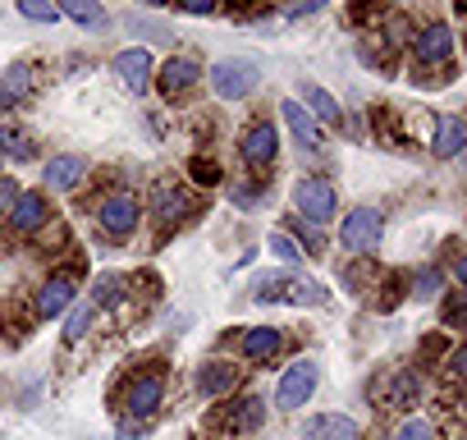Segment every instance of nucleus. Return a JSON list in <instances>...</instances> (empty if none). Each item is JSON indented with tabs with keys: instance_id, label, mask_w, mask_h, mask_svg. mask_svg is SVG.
I'll list each match as a JSON object with an SVG mask.
<instances>
[{
	"instance_id": "nucleus-37",
	"label": "nucleus",
	"mask_w": 467,
	"mask_h": 440,
	"mask_svg": "<svg viewBox=\"0 0 467 440\" xmlns=\"http://www.w3.org/2000/svg\"><path fill=\"white\" fill-rule=\"evenodd\" d=\"M462 299H467L462 289H449V299H444V326H449V330L462 321Z\"/></svg>"
},
{
	"instance_id": "nucleus-35",
	"label": "nucleus",
	"mask_w": 467,
	"mask_h": 440,
	"mask_svg": "<svg viewBox=\"0 0 467 440\" xmlns=\"http://www.w3.org/2000/svg\"><path fill=\"white\" fill-rule=\"evenodd\" d=\"M229 197H234V206H257V202L266 197V188H262V183H234Z\"/></svg>"
},
{
	"instance_id": "nucleus-11",
	"label": "nucleus",
	"mask_w": 467,
	"mask_h": 440,
	"mask_svg": "<svg viewBox=\"0 0 467 440\" xmlns=\"http://www.w3.org/2000/svg\"><path fill=\"white\" fill-rule=\"evenodd\" d=\"M115 74H119V83L129 88V92H147L151 88V79H156V65H151V51H142V47H124L119 56H115Z\"/></svg>"
},
{
	"instance_id": "nucleus-21",
	"label": "nucleus",
	"mask_w": 467,
	"mask_h": 440,
	"mask_svg": "<svg viewBox=\"0 0 467 440\" xmlns=\"http://www.w3.org/2000/svg\"><path fill=\"white\" fill-rule=\"evenodd\" d=\"M33 92V69L28 65H10L0 74V110H19Z\"/></svg>"
},
{
	"instance_id": "nucleus-25",
	"label": "nucleus",
	"mask_w": 467,
	"mask_h": 440,
	"mask_svg": "<svg viewBox=\"0 0 467 440\" xmlns=\"http://www.w3.org/2000/svg\"><path fill=\"white\" fill-rule=\"evenodd\" d=\"M124 289H129V280H124V276L101 271V276L92 280V308H119V303H124Z\"/></svg>"
},
{
	"instance_id": "nucleus-30",
	"label": "nucleus",
	"mask_w": 467,
	"mask_h": 440,
	"mask_svg": "<svg viewBox=\"0 0 467 440\" xmlns=\"http://www.w3.org/2000/svg\"><path fill=\"white\" fill-rule=\"evenodd\" d=\"M266 248H271V253H275V257H280V262H285V267H289V271H294V267H298V262H303V248H298V244H294V239H289V235H285V230H275V235H271V244H266Z\"/></svg>"
},
{
	"instance_id": "nucleus-29",
	"label": "nucleus",
	"mask_w": 467,
	"mask_h": 440,
	"mask_svg": "<svg viewBox=\"0 0 467 440\" xmlns=\"http://www.w3.org/2000/svg\"><path fill=\"white\" fill-rule=\"evenodd\" d=\"M92 303H74L69 312H65V340H83L88 335V326H92Z\"/></svg>"
},
{
	"instance_id": "nucleus-1",
	"label": "nucleus",
	"mask_w": 467,
	"mask_h": 440,
	"mask_svg": "<svg viewBox=\"0 0 467 440\" xmlns=\"http://www.w3.org/2000/svg\"><path fill=\"white\" fill-rule=\"evenodd\" d=\"M206 79H211V92L220 101H244L262 83V60H253V56H224V60H215L206 69Z\"/></svg>"
},
{
	"instance_id": "nucleus-3",
	"label": "nucleus",
	"mask_w": 467,
	"mask_h": 440,
	"mask_svg": "<svg viewBox=\"0 0 467 440\" xmlns=\"http://www.w3.org/2000/svg\"><path fill=\"white\" fill-rule=\"evenodd\" d=\"M385 239V215L376 206H353L344 220H339V244L353 253V257H367L376 253Z\"/></svg>"
},
{
	"instance_id": "nucleus-12",
	"label": "nucleus",
	"mask_w": 467,
	"mask_h": 440,
	"mask_svg": "<svg viewBox=\"0 0 467 440\" xmlns=\"http://www.w3.org/2000/svg\"><path fill=\"white\" fill-rule=\"evenodd\" d=\"M285 330L280 326H248L244 335H239V353L248 358V362H271V358H280L285 353Z\"/></svg>"
},
{
	"instance_id": "nucleus-39",
	"label": "nucleus",
	"mask_w": 467,
	"mask_h": 440,
	"mask_svg": "<svg viewBox=\"0 0 467 440\" xmlns=\"http://www.w3.org/2000/svg\"><path fill=\"white\" fill-rule=\"evenodd\" d=\"M326 5H321V0H307V5H289L285 10V19H312V15H321Z\"/></svg>"
},
{
	"instance_id": "nucleus-6",
	"label": "nucleus",
	"mask_w": 467,
	"mask_h": 440,
	"mask_svg": "<svg viewBox=\"0 0 467 440\" xmlns=\"http://www.w3.org/2000/svg\"><path fill=\"white\" fill-rule=\"evenodd\" d=\"M138 220H142V206H138L133 193H110L97 206V225H101L106 239H129L138 230Z\"/></svg>"
},
{
	"instance_id": "nucleus-36",
	"label": "nucleus",
	"mask_w": 467,
	"mask_h": 440,
	"mask_svg": "<svg viewBox=\"0 0 467 440\" xmlns=\"http://www.w3.org/2000/svg\"><path fill=\"white\" fill-rule=\"evenodd\" d=\"M289 225H294V230L303 235V244H307V253H321V248H326V235H321L317 225H307V220H298V215L289 220Z\"/></svg>"
},
{
	"instance_id": "nucleus-23",
	"label": "nucleus",
	"mask_w": 467,
	"mask_h": 440,
	"mask_svg": "<svg viewBox=\"0 0 467 440\" xmlns=\"http://www.w3.org/2000/svg\"><path fill=\"white\" fill-rule=\"evenodd\" d=\"M380 381L389 385V394L380 399V408H412L417 403V376L412 372H389Z\"/></svg>"
},
{
	"instance_id": "nucleus-28",
	"label": "nucleus",
	"mask_w": 467,
	"mask_h": 440,
	"mask_svg": "<svg viewBox=\"0 0 467 440\" xmlns=\"http://www.w3.org/2000/svg\"><path fill=\"white\" fill-rule=\"evenodd\" d=\"M408 294H417V299H440V294H444V271H440V267H421V271L412 276Z\"/></svg>"
},
{
	"instance_id": "nucleus-31",
	"label": "nucleus",
	"mask_w": 467,
	"mask_h": 440,
	"mask_svg": "<svg viewBox=\"0 0 467 440\" xmlns=\"http://www.w3.org/2000/svg\"><path fill=\"white\" fill-rule=\"evenodd\" d=\"M403 299H408V280H403V276H389V280L380 285V299H376V308H380V312H389V308H399Z\"/></svg>"
},
{
	"instance_id": "nucleus-2",
	"label": "nucleus",
	"mask_w": 467,
	"mask_h": 440,
	"mask_svg": "<svg viewBox=\"0 0 467 440\" xmlns=\"http://www.w3.org/2000/svg\"><path fill=\"white\" fill-rule=\"evenodd\" d=\"M253 299L257 303H294V308H321L326 303V289L307 276H285V271H271V276H257L253 280Z\"/></svg>"
},
{
	"instance_id": "nucleus-32",
	"label": "nucleus",
	"mask_w": 467,
	"mask_h": 440,
	"mask_svg": "<svg viewBox=\"0 0 467 440\" xmlns=\"http://www.w3.org/2000/svg\"><path fill=\"white\" fill-rule=\"evenodd\" d=\"M19 15H24L28 24H56V19H60V10H56V5H42V0H19Z\"/></svg>"
},
{
	"instance_id": "nucleus-4",
	"label": "nucleus",
	"mask_w": 467,
	"mask_h": 440,
	"mask_svg": "<svg viewBox=\"0 0 467 440\" xmlns=\"http://www.w3.org/2000/svg\"><path fill=\"white\" fill-rule=\"evenodd\" d=\"M294 206H298V220H307V225L321 230L326 220H335V211H339L335 183H330V179H317V174L298 179V183H294Z\"/></svg>"
},
{
	"instance_id": "nucleus-9",
	"label": "nucleus",
	"mask_w": 467,
	"mask_h": 440,
	"mask_svg": "<svg viewBox=\"0 0 467 440\" xmlns=\"http://www.w3.org/2000/svg\"><path fill=\"white\" fill-rule=\"evenodd\" d=\"M239 156H244V165H253V170L275 165V156H280V133H275V124H271V120H257V124L239 138Z\"/></svg>"
},
{
	"instance_id": "nucleus-15",
	"label": "nucleus",
	"mask_w": 467,
	"mask_h": 440,
	"mask_svg": "<svg viewBox=\"0 0 467 440\" xmlns=\"http://www.w3.org/2000/svg\"><path fill=\"white\" fill-rule=\"evenodd\" d=\"M156 83H161V92L174 101V97H183L188 88H197V83H202V65H197V60H188V56H170V60L161 65Z\"/></svg>"
},
{
	"instance_id": "nucleus-26",
	"label": "nucleus",
	"mask_w": 467,
	"mask_h": 440,
	"mask_svg": "<svg viewBox=\"0 0 467 440\" xmlns=\"http://www.w3.org/2000/svg\"><path fill=\"white\" fill-rule=\"evenodd\" d=\"M262 417H266V408H262V399H257V394L234 399V408H229V431H257V426H262Z\"/></svg>"
},
{
	"instance_id": "nucleus-17",
	"label": "nucleus",
	"mask_w": 467,
	"mask_h": 440,
	"mask_svg": "<svg viewBox=\"0 0 467 440\" xmlns=\"http://www.w3.org/2000/svg\"><path fill=\"white\" fill-rule=\"evenodd\" d=\"M280 110H285V124H289V133H294V142H298L303 152H321V147H326V133H321V124L303 110V101H285Z\"/></svg>"
},
{
	"instance_id": "nucleus-34",
	"label": "nucleus",
	"mask_w": 467,
	"mask_h": 440,
	"mask_svg": "<svg viewBox=\"0 0 467 440\" xmlns=\"http://www.w3.org/2000/svg\"><path fill=\"white\" fill-rule=\"evenodd\" d=\"M188 174H192L197 183H206V188H211V183H220V165H215V161H206V156H192V161H188Z\"/></svg>"
},
{
	"instance_id": "nucleus-41",
	"label": "nucleus",
	"mask_w": 467,
	"mask_h": 440,
	"mask_svg": "<svg viewBox=\"0 0 467 440\" xmlns=\"http://www.w3.org/2000/svg\"><path fill=\"white\" fill-rule=\"evenodd\" d=\"M115 440H142V435H133V431H129V426H124V431H119V435H115Z\"/></svg>"
},
{
	"instance_id": "nucleus-19",
	"label": "nucleus",
	"mask_w": 467,
	"mask_h": 440,
	"mask_svg": "<svg viewBox=\"0 0 467 440\" xmlns=\"http://www.w3.org/2000/svg\"><path fill=\"white\" fill-rule=\"evenodd\" d=\"M74 308V280L69 276H51L42 289H37V317L51 321V317H65Z\"/></svg>"
},
{
	"instance_id": "nucleus-27",
	"label": "nucleus",
	"mask_w": 467,
	"mask_h": 440,
	"mask_svg": "<svg viewBox=\"0 0 467 440\" xmlns=\"http://www.w3.org/2000/svg\"><path fill=\"white\" fill-rule=\"evenodd\" d=\"M0 156H5V161H28L33 156V138L19 124H5V129H0Z\"/></svg>"
},
{
	"instance_id": "nucleus-5",
	"label": "nucleus",
	"mask_w": 467,
	"mask_h": 440,
	"mask_svg": "<svg viewBox=\"0 0 467 440\" xmlns=\"http://www.w3.org/2000/svg\"><path fill=\"white\" fill-rule=\"evenodd\" d=\"M317 385H321V367H317L312 358L289 362V367H285V376H280V385H275V408H285V413L303 408V403L317 394Z\"/></svg>"
},
{
	"instance_id": "nucleus-33",
	"label": "nucleus",
	"mask_w": 467,
	"mask_h": 440,
	"mask_svg": "<svg viewBox=\"0 0 467 440\" xmlns=\"http://www.w3.org/2000/svg\"><path fill=\"white\" fill-rule=\"evenodd\" d=\"M389 440H435V426H431L426 417H408V422H403Z\"/></svg>"
},
{
	"instance_id": "nucleus-7",
	"label": "nucleus",
	"mask_w": 467,
	"mask_h": 440,
	"mask_svg": "<svg viewBox=\"0 0 467 440\" xmlns=\"http://www.w3.org/2000/svg\"><path fill=\"white\" fill-rule=\"evenodd\" d=\"M161 399H165V372H138L133 381H129V390H124V413L133 417V422H142V417H151L156 408H161Z\"/></svg>"
},
{
	"instance_id": "nucleus-24",
	"label": "nucleus",
	"mask_w": 467,
	"mask_h": 440,
	"mask_svg": "<svg viewBox=\"0 0 467 440\" xmlns=\"http://www.w3.org/2000/svg\"><path fill=\"white\" fill-rule=\"evenodd\" d=\"M65 19H74V24H83V28H92V33H101V28H110V15L101 10V5H92V0H65V5H56Z\"/></svg>"
},
{
	"instance_id": "nucleus-22",
	"label": "nucleus",
	"mask_w": 467,
	"mask_h": 440,
	"mask_svg": "<svg viewBox=\"0 0 467 440\" xmlns=\"http://www.w3.org/2000/svg\"><path fill=\"white\" fill-rule=\"evenodd\" d=\"M298 92H303V101H307L303 110H307L317 124H339V101H335L326 88H317V83H303Z\"/></svg>"
},
{
	"instance_id": "nucleus-38",
	"label": "nucleus",
	"mask_w": 467,
	"mask_h": 440,
	"mask_svg": "<svg viewBox=\"0 0 467 440\" xmlns=\"http://www.w3.org/2000/svg\"><path fill=\"white\" fill-rule=\"evenodd\" d=\"M19 193H24V188H19L10 174H0V215H10V206L19 202Z\"/></svg>"
},
{
	"instance_id": "nucleus-14",
	"label": "nucleus",
	"mask_w": 467,
	"mask_h": 440,
	"mask_svg": "<svg viewBox=\"0 0 467 440\" xmlns=\"http://www.w3.org/2000/svg\"><path fill=\"white\" fill-rule=\"evenodd\" d=\"M10 230L15 235H42L47 230V220H51V206H47V197L42 193H19V202L10 206Z\"/></svg>"
},
{
	"instance_id": "nucleus-13",
	"label": "nucleus",
	"mask_w": 467,
	"mask_h": 440,
	"mask_svg": "<svg viewBox=\"0 0 467 440\" xmlns=\"http://www.w3.org/2000/svg\"><path fill=\"white\" fill-rule=\"evenodd\" d=\"M192 385H197V394H202V399H224L234 385H239V367L224 362V358H206V362L197 367Z\"/></svg>"
},
{
	"instance_id": "nucleus-18",
	"label": "nucleus",
	"mask_w": 467,
	"mask_h": 440,
	"mask_svg": "<svg viewBox=\"0 0 467 440\" xmlns=\"http://www.w3.org/2000/svg\"><path fill=\"white\" fill-rule=\"evenodd\" d=\"M303 440H362V431L344 413H321V417L303 422Z\"/></svg>"
},
{
	"instance_id": "nucleus-20",
	"label": "nucleus",
	"mask_w": 467,
	"mask_h": 440,
	"mask_svg": "<svg viewBox=\"0 0 467 440\" xmlns=\"http://www.w3.org/2000/svg\"><path fill=\"white\" fill-rule=\"evenodd\" d=\"M467 147V124L458 120V115H440L435 120V138H431V152L440 156V161H453L458 152Z\"/></svg>"
},
{
	"instance_id": "nucleus-16",
	"label": "nucleus",
	"mask_w": 467,
	"mask_h": 440,
	"mask_svg": "<svg viewBox=\"0 0 467 440\" xmlns=\"http://www.w3.org/2000/svg\"><path fill=\"white\" fill-rule=\"evenodd\" d=\"M83 174H88V161L74 156V152H69V156L60 152V156H51V161L42 165V183H47L51 193H69V188H78Z\"/></svg>"
},
{
	"instance_id": "nucleus-10",
	"label": "nucleus",
	"mask_w": 467,
	"mask_h": 440,
	"mask_svg": "<svg viewBox=\"0 0 467 440\" xmlns=\"http://www.w3.org/2000/svg\"><path fill=\"white\" fill-rule=\"evenodd\" d=\"M192 211H197V202H192V193H188L183 183L161 179V183L151 188V215L161 220V225H179V220L192 215Z\"/></svg>"
},
{
	"instance_id": "nucleus-8",
	"label": "nucleus",
	"mask_w": 467,
	"mask_h": 440,
	"mask_svg": "<svg viewBox=\"0 0 467 440\" xmlns=\"http://www.w3.org/2000/svg\"><path fill=\"white\" fill-rule=\"evenodd\" d=\"M412 56L421 69H449V56H453V33L449 24H431V28H417L412 33Z\"/></svg>"
},
{
	"instance_id": "nucleus-40",
	"label": "nucleus",
	"mask_w": 467,
	"mask_h": 440,
	"mask_svg": "<svg viewBox=\"0 0 467 440\" xmlns=\"http://www.w3.org/2000/svg\"><path fill=\"white\" fill-rule=\"evenodd\" d=\"M183 15H197V19H206V15H215V5L211 0H192V5H179Z\"/></svg>"
}]
</instances>
